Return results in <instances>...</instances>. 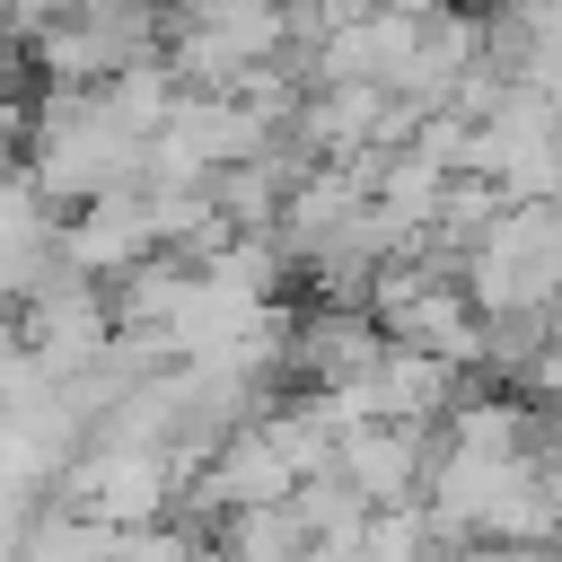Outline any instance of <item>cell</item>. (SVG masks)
I'll list each match as a JSON object with an SVG mask.
<instances>
[{
  "label": "cell",
  "mask_w": 562,
  "mask_h": 562,
  "mask_svg": "<svg viewBox=\"0 0 562 562\" xmlns=\"http://www.w3.org/2000/svg\"><path fill=\"white\" fill-rule=\"evenodd\" d=\"M140 149L149 140L105 105V88H35V123L18 158L61 211H79L105 184H140Z\"/></svg>",
  "instance_id": "obj_1"
},
{
  "label": "cell",
  "mask_w": 562,
  "mask_h": 562,
  "mask_svg": "<svg viewBox=\"0 0 562 562\" xmlns=\"http://www.w3.org/2000/svg\"><path fill=\"white\" fill-rule=\"evenodd\" d=\"M439 448H448L439 422H360V430H342L334 474H342L369 509H386V501H422V492H430Z\"/></svg>",
  "instance_id": "obj_2"
},
{
  "label": "cell",
  "mask_w": 562,
  "mask_h": 562,
  "mask_svg": "<svg viewBox=\"0 0 562 562\" xmlns=\"http://www.w3.org/2000/svg\"><path fill=\"white\" fill-rule=\"evenodd\" d=\"M149 246H158L149 184H105V193H88V202L61 220V255H70L88 281H114V272H132Z\"/></svg>",
  "instance_id": "obj_3"
},
{
  "label": "cell",
  "mask_w": 562,
  "mask_h": 562,
  "mask_svg": "<svg viewBox=\"0 0 562 562\" xmlns=\"http://www.w3.org/2000/svg\"><path fill=\"white\" fill-rule=\"evenodd\" d=\"M378 351H386V325H378L369 307H334V299H316V307H299L290 386H342V378L378 369Z\"/></svg>",
  "instance_id": "obj_4"
},
{
  "label": "cell",
  "mask_w": 562,
  "mask_h": 562,
  "mask_svg": "<svg viewBox=\"0 0 562 562\" xmlns=\"http://www.w3.org/2000/svg\"><path fill=\"white\" fill-rule=\"evenodd\" d=\"M378 422H448V404L465 395V378L474 369H457L448 351H430V342H395L386 334V351H378Z\"/></svg>",
  "instance_id": "obj_5"
},
{
  "label": "cell",
  "mask_w": 562,
  "mask_h": 562,
  "mask_svg": "<svg viewBox=\"0 0 562 562\" xmlns=\"http://www.w3.org/2000/svg\"><path fill=\"white\" fill-rule=\"evenodd\" d=\"M378 114H386V79H325L290 114V132L316 158H351V149H378Z\"/></svg>",
  "instance_id": "obj_6"
},
{
  "label": "cell",
  "mask_w": 562,
  "mask_h": 562,
  "mask_svg": "<svg viewBox=\"0 0 562 562\" xmlns=\"http://www.w3.org/2000/svg\"><path fill=\"white\" fill-rule=\"evenodd\" d=\"M193 281H202V263H193V255L149 246L132 272H114V281H105L114 325H176V316H184V299H193Z\"/></svg>",
  "instance_id": "obj_7"
},
{
  "label": "cell",
  "mask_w": 562,
  "mask_h": 562,
  "mask_svg": "<svg viewBox=\"0 0 562 562\" xmlns=\"http://www.w3.org/2000/svg\"><path fill=\"white\" fill-rule=\"evenodd\" d=\"M307 544H316V536H307L299 501H246V509L220 518V553H228V562H299Z\"/></svg>",
  "instance_id": "obj_8"
},
{
  "label": "cell",
  "mask_w": 562,
  "mask_h": 562,
  "mask_svg": "<svg viewBox=\"0 0 562 562\" xmlns=\"http://www.w3.org/2000/svg\"><path fill=\"white\" fill-rule=\"evenodd\" d=\"M105 105H114V114L149 140V132L184 105V79H176V61H167V53H140V61H123V70L105 79Z\"/></svg>",
  "instance_id": "obj_9"
},
{
  "label": "cell",
  "mask_w": 562,
  "mask_h": 562,
  "mask_svg": "<svg viewBox=\"0 0 562 562\" xmlns=\"http://www.w3.org/2000/svg\"><path fill=\"white\" fill-rule=\"evenodd\" d=\"M360 553H369V562H439V553H448V536H439L430 501H386V509H369Z\"/></svg>",
  "instance_id": "obj_10"
},
{
  "label": "cell",
  "mask_w": 562,
  "mask_h": 562,
  "mask_svg": "<svg viewBox=\"0 0 562 562\" xmlns=\"http://www.w3.org/2000/svg\"><path fill=\"white\" fill-rule=\"evenodd\" d=\"M18 562H114V527L105 518H79V509H44L26 536H18Z\"/></svg>",
  "instance_id": "obj_11"
},
{
  "label": "cell",
  "mask_w": 562,
  "mask_h": 562,
  "mask_svg": "<svg viewBox=\"0 0 562 562\" xmlns=\"http://www.w3.org/2000/svg\"><path fill=\"white\" fill-rule=\"evenodd\" d=\"M290 501H299L307 536H342V544H360V527H369V501H360V492H351V483H342L334 465H325V474H307V483H299Z\"/></svg>",
  "instance_id": "obj_12"
},
{
  "label": "cell",
  "mask_w": 562,
  "mask_h": 562,
  "mask_svg": "<svg viewBox=\"0 0 562 562\" xmlns=\"http://www.w3.org/2000/svg\"><path fill=\"white\" fill-rule=\"evenodd\" d=\"M378 0H281V18H290V44L307 53V44H325L334 26H351V18H369Z\"/></svg>",
  "instance_id": "obj_13"
},
{
  "label": "cell",
  "mask_w": 562,
  "mask_h": 562,
  "mask_svg": "<svg viewBox=\"0 0 562 562\" xmlns=\"http://www.w3.org/2000/svg\"><path fill=\"white\" fill-rule=\"evenodd\" d=\"M536 404H562V307H553V334H544V351H536V369L518 378Z\"/></svg>",
  "instance_id": "obj_14"
},
{
  "label": "cell",
  "mask_w": 562,
  "mask_h": 562,
  "mask_svg": "<svg viewBox=\"0 0 562 562\" xmlns=\"http://www.w3.org/2000/svg\"><path fill=\"white\" fill-rule=\"evenodd\" d=\"M509 9H518L536 35H562V0H509Z\"/></svg>",
  "instance_id": "obj_15"
},
{
  "label": "cell",
  "mask_w": 562,
  "mask_h": 562,
  "mask_svg": "<svg viewBox=\"0 0 562 562\" xmlns=\"http://www.w3.org/2000/svg\"><path fill=\"white\" fill-rule=\"evenodd\" d=\"M378 9H404V18H430V9H448V0H378Z\"/></svg>",
  "instance_id": "obj_16"
},
{
  "label": "cell",
  "mask_w": 562,
  "mask_h": 562,
  "mask_svg": "<svg viewBox=\"0 0 562 562\" xmlns=\"http://www.w3.org/2000/svg\"><path fill=\"white\" fill-rule=\"evenodd\" d=\"M158 9H176V18H202V9H220V0H158Z\"/></svg>",
  "instance_id": "obj_17"
},
{
  "label": "cell",
  "mask_w": 562,
  "mask_h": 562,
  "mask_svg": "<svg viewBox=\"0 0 562 562\" xmlns=\"http://www.w3.org/2000/svg\"><path fill=\"white\" fill-rule=\"evenodd\" d=\"M18 149H26V140H18V132H9V123H0V167H9V158H18Z\"/></svg>",
  "instance_id": "obj_18"
},
{
  "label": "cell",
  "mask_w": 562,
  "mask_h": 562,
  "mask_svg": "<svg viewBox=\"0 0 562 562\" xmlns=\"http://www.w3.org/2000/svg\"><path fill=\"white\" fill-rule=\"evenodd\" d=\"M88 9H158V0H88Z\"/></svg>",
  "instance_id": "obj_19"
},
{
  "label": "cell",
  "mask_w": 562,
  "mask_h": 562,
  "mask_svg": "<svg viewBox=\"0 0 562 562\" xmlns=\"http://www.w3.org/2000/svg\"><path fill=\"white\" fill-rule=\"evenodd\" d=\"M483 9H509V0H483Z\"/></svg>",
  "instance_id": "obj_20"
}]
</instances>
